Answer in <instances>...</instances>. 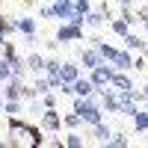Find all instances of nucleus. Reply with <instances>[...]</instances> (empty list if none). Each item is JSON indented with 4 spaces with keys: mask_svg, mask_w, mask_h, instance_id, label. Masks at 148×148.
<instances>
[{
    "mask_svg": "<svg viewBox=\"0 0 148 148\" xmlns=\"http://www.w3.org/2000/svg\"><path fill=\"white\" fill-rule=\"evenodd\" d=\"M65 125H68V127H77V125H80V113H77V116H65Z\"/></svg>",
    "mask_w": 148,
    "mask_h": 148,
    "instance_id": "f8f14e48",
    "label": "nucleus"
},
{
    "mask_svg": "<svg viewBox=\"0 0 148 148\" xmlns=\"http://www.w3.org/2000/svg\"><path fill=\"white\" fill-rule=\"evenodd\" d=\"M27 62H30V68H33V71H42V68L47 65V62H45V59H42V56H36V53H33V56L27 59Z\"/></svg>",
    "mask_w": 148,
    "mask_h": 148,
    "instance_id": "9b49d317",
    "label": "nucleus"
},
{
    "mask_svg": "<svg viewBox=\"0 0 148 148\" xmlns=\"http://www.w3.org/2000/svg\"><path fill=\"white\" fill-rule=\"evenodd\" d=\"M74 9H80V12H89V0H74Z\"/></svg>",
    "mask_w": 148,
    "mask_h": 148,
    "instance_id": "ddd939ff",
    "label": "nucleus"
},
{
    "mask_svg": "<svg viewBox=\"0 0 148 148\" xmlns=\"http://www.w3.org/2000/svg\"><path fill=\"white\" fill-rule=\"evenodd\" d=\"M68 145H83V139H80V136H74V133H71V136H68Z\"/></svg>",
    "mask_w": 148,
    "mask_h": 148,
    "instance_id": "4468645a",
    "label": "nucleus"
},
{
    "mask_svg": "<svg viewBox=\"0 0 148 148\" xmlns=\"http://www.w3.org/2000/svg\"><path fill=\"white\" fill-rule=\"evenodd\" d=\"M56 39H59V42H71V39H83V30H80V24H71V27H59V33H56Z\"/></svg>",
    "mask_w": 148,
    "mask_h": 148,
    "instance_id": "f03ea898",
    "label": "nucleus"
},
{
    "mask_svg": "<svg viewBox=\"0 0 148 148\" xmlns=\"http://www.w3.org/2000/svg\"><path fill=\"white\" fill-rule=\"evenodd\" d=\"M113 33H119V36H127V21H125V18L113 21Z\"/></svg>",
    "mask_w": 148,
    "mask_h": 148,
    "instance_id": "9d476101",
    "label": "nucleus"
},
{
    "mask_svg": "<svg viewBox=\"0 0 148 148\" xmlns=\"http://www.w3.org/2000/svg\"><path fill=\"white\" fill-rule=\"evenodd\" d=\"M142 98H145V101H148V86H145V92H142Z\"/></svg>",
    "mask_w": 148,
    "mask_h": 148,
    "instance_id": "2eb2a0df",
    "label": "nucleus"
},
{
    "mask_svg": "<svg viewBox=\"0 0 148 148\" xmlns=\"http://www.w3.org/2000/svg\"><path fill=\"white\" fill-rule=\"evenodd\" d=\"M113 83L119 86V89H133V86H130V80L125 77V74H113Z\"/></svg>",
    "mask_w": 148,
    "mask_h": 148,
    "instance_id": "1a4fd4ad",
    "label": "nucleus"
},
{
    "mask_svg": "<svg viewBox=\"0 0 148 148\" xmlns=\"http://www.w3.org/2000/svg\"><path fill=\"white\" fill-rule=\"evenodd\" d=\"M113 74H116V71H110V68H101V65H98V68H95V74H92V83H95V86L113 83Z\"/></svg>",
    "mask_w": 148,
    "mask_h": 148,
    "instance_id": "7ed1b4c3",
    "label": "nucleus"
},
{
    "mask_svg": "<svg viewBox=\"0 0 148 148\" xmlns=\"http://www.w3.org/2000/svg\"><path fill=\"white\" fill-rule=\"evenodd\" d=\"M95 136H98V142H110V127L104 125V121L95 125Z\"/></svg>",
    "mask_w": 148,
    "mask_h": 148,
    "instance_id": "0eeeda50",
    "label": "nucleus"
},
{
    "mask_svg": "<svg viewBox=\"0 0 148 148\" xmlns=\"http://www.w3.org/2000/svg\"><path fill=\"white\" fill-rule=\"evenodd\" d=\"M65 83H71V80H77V68H74V62H65L62 65V74H59Z\"/></svg>",
    "mask_w": 148,
    "mask_h": 148,
    "instance_id": "39448f33",
    "label": "nucleus"
},
{
    "mask_svg": "<svg viewBox=\"0 0 148 148\" xmlns=\"http://www.w3.org/2000/svg\"><path fill=\"white\" fill-rule=\"evenodd\" d=\"M9 130H12V136H18L15 142H21V145H39L42 139H39V130H33V127H27V125H9Z\"/></svg>",
    "mask_w": 148,
    "mask_h": 148,
    "instance_id": "f257e3e1",
    "label": "nucleus"
},
{
    "mask_svg": "<svg viewBox=\"0 0 148 148\" xmlns=\"http://www.w3.org/2000/svg\"><path fill=\"white\" fill-rule=\"evenodd\" d=\"M104 12H89V15H86V24H89V27H101V24H104Z\"/></svg>",
    "mask_w": 148,
    "mask_h": 148,
    "instance_id": "6e6552de",
    "label": "nucleus"
},
{
    "mask_svg": "<svg viewBox=\"0 0 148 148\" xmlns=\"http://www.w3.org/2000/svg\"><path fill=\"white\" fill-rule=\"evenodd\" d=\"M92 89H95V83H92V80H74V92H77L80 98H89Z\"/></svg>",
    "mask_w": 148,
    "mask_h": 148,
    "instance_id": "20e7f679",
    "label": "nucleus"
},
{
    "mask_svg": "<svg viewBox=\"0 0 148 148\" xmlns=\"http://www.w3.org/2000/svg\"><path fill=\"white\" fill-rule=\"evenodd\" d=\"M125 45H127V51H142V47H145L139 36H130V33L125 36Z\"/></svg>",
    "mask_w": 148,
    "mask_h": 148,
    "instance_id": "423d86ee",
    "label": "nucleus"
}]
</instances>
